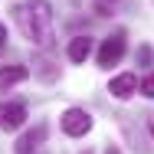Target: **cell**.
Returning a JSON list of instances; mask_svg holds the SVG:
<instances>
[{
  "label": "cell",
  "instance_id": "cell-14",
  "mask_svg": "<svg viewBox=\"0 0 154 154\" xmlns=\"http://www.w3.org/2000/svg\"><path fill=\"white\" fill-rule=\"evenodd\" d=\"M108 154H118V151H115V148H108Z\"/></svg>",
  "mask_w": 154,
  "mask_h": 154
},
{
  "label": "cell",
  "instance_id": "cell-2",
  "mask_svg": "<svg viewBox=\"0 0 154 154\" xmlns=\"http://www.w3.org/2000/svg\"><path fill=\"white\" fill-rule=\"evenodd\" d=\"M62 131H66L69 138L89 134V131H92V115H89L85 108H66V112H62Z\"/></svg>",
  "mask_w": 154,
  "mask_h": 154
},
{
  "label": "cell",
  "instance_id": "cell-1",
  "mask_svg": "<svg viewBox=\"0 0 154 154\" xmlns=\"http://www.w3.org/2000/svg\"><path fill=\"white\" fill-rule=\"evenodd\" d=\"M17 26L20 33L30 39L33 46H39V49H53V3L49 0H26V3H20L17 10Z\"/></svg>",
  "mask_w": 154,
  "mask_h": 154
},
{
  "label": "cell",
  "instance_id": "cell-5",
  "mask_svg": "<svg viewBox=\"0 0 154 154\" xmlns=\"http://www.w3.org/2000/svg\"><path fill=\"white\" fill-rule=\"evenodd\" d=\"M108 92L115 95L118 102L131 98V95L138 92V75H134V72H122V75H115V79H112V85H108Z\"/></svg>",
  "mask_w": 154,
  "mask_h": 154
},
{
  "label": "cell",
  "instance_id": "cell-15",
  "mask_svg": "<svg viewBox=\"0 0 154 154\" xmlns=\"http://www.w3.org/2000/svg\"><path fill=\"white\" fill-rule=\"evenodd\" d=\"M82 154H92V151H82Z\"/></svg>",
  "mask_w": 154,
  "mask_h": 154
},
{
  "label": "cell",
  "instance_id": "cell-6",
  "mask_svg": "<svg viewBox=\"0 0 154 154\" xmlns=\"http://www.w3.org/2000/svg\"><path fill=\"white\" fill-rule=\"evenodd\" d=\"M46 141V125H36L33 131H26V134H20V141L13 144V151L17 154H33L39 144Z\"/></svg>",
  "mask_w": 154,
  "mask_h": 154
},
{
  "label": "cell",
  "instance_id": "cell-4",
  "mask_svg": "<svg viewBox=\"0 0 154 154\" xmlns=\"http://www.w3.org/2000/svg\"><path fill=\"white\" fill-rule=\"evenodd\" d=\"M26 122V105L23 102H0V128L3 131H17Z\"/></svg>",
  "mask_w": 154,
  "mask_h": 154
},
{
  "label": "cell",
  "instance_id": "cell-3",
  "mask_svg": "<svg viewBox=\"0 0 154 154\" xmlns=\"http://www.w3.org/2000/svg\"><path fill=\"white\" fill-rule=\"evenodd\" d=\"M122 56H125V30H115L102 43V49H98V66L102 69H112Z\"/></svg>",
  "mask_w": 154,
  "mask_h": 154
},
{
  "label": "cell",
  "instance_id": "cell-12",
  "mask_svg": "<svg viewBox=\"0 0 154 154\" xmlns=\"http://www.w3.org/2000/svg\"><path fill=\"white\" fill-rule=\"evenodd\" d=\"M0 46H7V30H3V23H0Z\"/></svg>",
  "mask_w": 154,
  "mask_h": 154
},
{
  "label": "cell",
  "instance_id": "cell-10",
  "mask_svg": "<svg viewBox=\"0 0 154 154\" xmlns=\"http://www.w3.org/2000/svg\"><path fill=\"white\" fill-rule=\"evenodd\" d=\"M138 89L148 95V98H154V72H148V75L141 79V85H138Z\"/></svg>",
  "mask_w": 154,
  "mask_h": 154
},
{
  "label": "cell",
  "instance_id": "cell-7",
  "mask_svg": "<svg viewBox=\"0 0 154 154\" xmlns=\"http://www.w3.org/2000/svg\"><path fill=\"white\" fill-rule=\"evenodd\" d=\"M92 56V39L89 36H72L69 39V59L72 62H85Z\"/></svg>",
  "mask_w": 154,
  "mask_h": 154
},
{
  "label": "cell",
  "instance_id": "cell-9",
  "mask_svg": "<svg viewBox=\"0 0 154 154\" xmlns=\"http://www.w3.org/2000/svg\"><path fill=\"white\" fill-rule=\"evenodd\" d=\"M26 75H30L26 66H3V69H0V89H10V85L23 82Z\"/></svg>",
  "mask_w": 154,
  "mask_h": 154
},
{
  "label": "cell",
  "instance_id": "cell-11",
  "mask_svg": "<svg viewBox=\"0 0 154 154\" xmlns=\"http://www.w3.org/2000/svg\"><path fill=\"white\" fill-rule=\"evenodd\" d=\"M151 59H154L151 46H141V49H138V62H141V66H151Z\"/></svg>",
  "mask_w": 154,
  "mask_h": 154
},
{
  "label": "cell",
  "instance_id": "cell-8",
  "mask_svg": "<svg viewBox=\"0 0 154 154\" xmlns=\"http://www.w3.org/2000/svg\"><path fill=\"white\" fill-rule=\"evenodd\" d=\"M33 72H36V75H39L43 82H56V79H59V69H56V62L49 59L46 53L33 59Z\"/></svg>",
  "mask_w": 154,
  "mask_h": 154
},
{
  "label": "cell",
  "instance_id": "cell-13",
  "mask_svg": "<svg viewBox=\"0 0 154 154\" xmlns=\"http://www.w3.org/2000/svg\"><path fill=\"white\" fill-rule=\"evenodd\" d=\"M144 122H148V128H151V134H154V115H148Z\"/></svg>",
  "mask_w": 154,
  "mask_h": 154
}]
</instances>
